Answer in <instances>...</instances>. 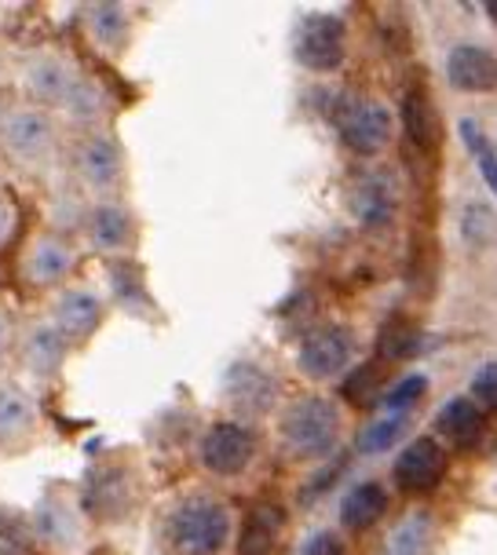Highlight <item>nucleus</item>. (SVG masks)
Listing matches in <instances>:
<instances>
[{
    "label": "nucleus",
    "instance_id": "nucleus-1",
    "mask_svg": "<svg viewBox=\"0 0 497 555\" xmlns=\"http://www.w3.org/2000/svg\"><path fill=\"white\" fill-rule=\"evenodd\" d=\"M227 538H231V512L208 493L187 498L168 522V541L180 555H216Z\"/></svg>",
    "mask_w": 497,
    "mask_h": 555
},
{
    "label": "nucleus",
    "instance_id": "nucleus-2",
    "mask_svg": "<svg viewBox=\"0 0 497 555\" xmlns=\"http://www.w3.org/2000/svg\"><path fill=\"white\" fill-rule=\"evenodd\" d=\"M336 435H341V413L318 395L296 399L282 416V442L293 457H322L336 446Z\"/></svg>",
    "mask_w": 497,
    "mask_h": 555
},
{
    "label": "nucleus",
    "instance_id": "nucleus-3",
    "mask_svg": "<svg viewBox=\"0 0 497 555\" xmlns=\"http://www.w3.org/2000/svg\"><path fill=\"white\" fill-rule=\"evenodd\" d=\"M296 59L315 69V74H326V69H336L344 63V23L336 15H307L301 23V34H296Z\"/></svg>",
    "mask_w": 497,
    "mask_h": 555
},
{
    "label": "nucleus",
    "instance_id": "nucleus-4",
    "mask_svg": "<svg viewBox=\"0 0 497 555\" xmlns=\"http://www.w3.org/2000/svg\"><path fill=\"white\" fill-rule=\"evenodd\" d=\"M352 336L347 330H336V325H326V330H315L311 336H304L301 354H296V365H301L304 376L311 380H330L352 362Z\"/></svg>",
    "mask_w": 497,
    "mask_h": 555
},
{
    "label": "nucleus",
    "instance_id": "nucleus-5",
    "mask_svg": "<svg viewBox=\"0 0 497 555\" xmlns=\"http://www.w3.org/2000/svg\"><path fill=\"white\" fill-rule=\"evenodd\" d=\"M336 132L355 154H377L392 139V114L381 103H352L347 111L336 117Z\"/></svg>",
    "mask_w": 497,
    "mask_h": 555
},
{
    "label": "nucleus",
    "instance_id": "nucleus-6",
    "mask_svg": "<svg viewBox=\"0 0 497 555\" xmlns=\"http://www.w3.org/2000/svg\"><path fill=\"white\" fill-rule=\"evenodd\" d=\"M224 395L238 413L260 416L275 405L278 384H275V376L260 370L256 362H234L231 370L224 373Z\"/></svg>",
    "mask_w": 497,
    "mask_h": 555
},
{
    "label": "nucleus",
    "instance_id": "nucleus-7",
    "mask_svg": "<svg viewBox=\"0 0 497 555\" xmlns=\"http://www.w3.org/2000/svg\"><path fill=\"white\" fill-rule=\"evenodd\" d=\"M446 475V450L435 439H413L395 461V482L410 493L435 490Z\"/></svg>",
    "mask_w": 497,
    "mask_h": 555
},
{
    "label": "nucleus",
    "instance_id": "nucleus-8",
    "mask_svg": "<svg viewBox=\"0 0 497 555\" xmlns=\"http://www.w3.org/2000/svg\"><path fill=\"white\" fill-rule=\"evenodd\" d=\"M253 435L242 424H216L202 442V461L213 475H238L253 461Z\"/></svg>",
    "mask_w": 497,
    "mask_h": 555
},
{
    "label": "nucleus",
    "instance_id": "nucleus-9",
    "mask_svg": "<svg viewBox=\"0 0 497 555\" xmlns=\"http://www.w3.org/2000/svg\"><path fill=\"white\" fill-rule=\"evenodd\" d=\"M446 77L461 92H494L497 88V59L480 44H457L446 59Z\"/></svg>",
    "mask_w": 497,
    "mask_h": 555
},
{
    "label": "nucleus",
    "instance_id": "nucleus-10",
    "mask_svg": "<svg viewBox=\"0 0 497 555\" xmlns=\"http://www.w3.org/2000/svg\"><path fill=\"white\" fill-rule=\"evenodd\" d=\"M29 88H34L37 99H44V103H69V106H81V99L95 106L92 92H88V85H81L74 77V69L63 66L59 59H44V63H37L29 69Z\"/></svg>",
    "mask_w": 497,
    "mask_h": 555
},
{
    "label": "nucleus",
    "instance_id": "nucleus-11",
    "mask_svg": "<svg viewBox=\"0 0 497 555\" xmlns=\"http://www.w3.org/2000/svg\"><path fill=\"white\" fill-rule=\"evenodd\" d=\"M403 128L421 151H435L439 146V114L432 106V95L424 88H410L403 99Z\"/></svg>",
    "mask_w": 497,
    "mask_h": 555
},
{
    "label": "nucleus",
    "instance_id": "nucleus-12",
    "mask_svg": "<svg viewBox=\"0 0 497 555\" xmlns=\"http://www.w3.org/2000/svg\"><path fill=\"white\" fill-rule=\"evenodd\" d=\"M282 533V512L278 504H256L242 522V538H238V555H271Z\"/></svg>",
    "mask_w": 497,
    "mask_h": 555
},
{
    "label": "nucleus",
    "instance_id": "nucleus-13",
    "mask_svg": "<svg viewBox=\"0 0 497 555\" xmlns=\"http://www.w3.org/2000/svg\"><path fill=\"white\" fill-rule=\"evenodd\" d=\"M352 208L355 216L366 223V227H381L387 223L395 208V191H392V180L384 172H370L355 183V194H352Z\"/></svg>",
    "mask_w": 497,
    "mask_h": 555
},
{
    "label": "nucleus",
    "instance_id": "nucleus-14",
    "mask_svg": "<svg viewBox=\"0 0 497 555\" xmlns=\"http://www.w3.org/2000/svg\"><path fill=\"white\" fill-rule=\"evenodd\" d=\"M4 143H8V151L26 157V162L29 157H41L48 151V143H52V125H48L44 114H34V111L15 114L4 128Z\"/></svg>",
    "mask_w": 497,
    "mask_h": 555
},
{
    "label": "nucleus",
    "instance_id": "nucleus-15",
    "mask_svg": "<svg viewBox=\"0 0 497 555\" xmlns=\"http://www.w3.org/2000/svg\"><path fill=\"white\" fill-rule=\"evenodd\" d=\"M439 431L457 450H472L483 435V413L472 399H454L439 410Z\"/></svg>",
    "mask_w": 497,
    "mask_h": 555
},
{
    "label": "nucleus",
    "instance_id": "nucleus-16",
    "mask_svg": "<svg viewBox=\"0 0 497 555\" xmlns=\"http://www.w3.org/2000/svg\"><path fill=\"white\" fill-rule=\"evenodd\" d=\"M384 508H387V493L377 482H362L341 501V522L347 530H370L384 515Z\"/></svg>",
    "mask_w": 497,
    "mask_h": 555
},
{
    "label": "nucleus",
    "instance_id": "nucleus-17",
    "mask_svg": "<svg viewBox=\"0 0 497 555\" xmlns=\"http://www.w3.org/2000/svg\"><path fill=\"white\" fill-rule=\"evenodd\" d=\"M432 533H435L432 515L413 512V515H406L392 533H387L384 544H381V555H429Z\"/></svg>",
    "mask_w": 497,
    "mask_h": 555
},
{
    "label": "nucleus",
    "instance_id": "nucleus-18",
    "mask_svg": "<svg viewBox=\"0 0 497 555\" xmlns=\"http://www.w3.org/2000/svg\"><path fill=\"white\" fill-rule=\"evenodd\" d=\"M99 319H103V304H99L92 293H66L63 300H59L55 322L69 340H74V336L77 340L88 336L99 325Z\"/></svg>",
    "mask_w": 497,
    "mask_h": 555
},
{
    "label": "nucleus",
    "instance_id": "nucleus-19",
    "mask_svg": "<svg viewBox=\"0 0 497 555\" xmlns=\"http://www.w3.org/2000/svg\"><path fill=\"white\" fill-rule=\"evenodd\" d=\"M34 431V402L18 388H0V442H15Z\"/></svg>",
    "mask_w": 497,
    "mask_h": 555
},
{
    "label": "nucleus",
    "instance_id": "nucleus-20",
    "mask_svg": "<svg viewBox=\"0 0 497 555\" xmlns=\"http://www.w3.org/2000/svg\"><path fill=\"white\" fill-rule=\"evenodd\" d=\"M421 347V330L410 322V319H392L377 336V354L381 362H406L417 354Z\"/></svg>",
    "mask_w": 497,
    "mask_h": 555
},
{
    "label": "nucleus",
    "instance_id": "nucleus-21",
    "mask_svg": "<svg viewBox=\"0 0 497 555\" xmlns=\"http://www.w3.org/2000/svg\"><path fill=\"white\" fill-rule=\"evenodd\" d=\"M81 172L92 180L95 186H111L122 176V157H117V146L106 143V139H92L81 154Z\"/></svg>",
    "mask_w": 497,
    "mask_h": 555
},
{
    "label": "nucleus",
    "instance_id": "nucleus-22",
    "mask_svg": "<svg viewBox=\"0 0 497 555\" xmlns=\"http://www.w3.org/2000/svg\"><path fill=\"white\" fill-rule=\"evenodd\" d=\"M26 267H29V278H34V282L52 285L69 271V253L59 242H37V249L29 253Z\"/></svg>",
    "mask_w": 497,
    "mask_h": 555
},
{
    "label": "nucleus",
    "instance_id": "nucleus-23",
    "mask_svg": "<svg viewBox=\"0 0 497 555\" xmlns=\"http://www.w3.org/2000/svg\"><path fill=\"white\" fill-rule=\"evenodd\" d=\"M461 237L472 245V249H486V245H494V237H497V216H494V208L483 205V202L464 205Z\"/></svg>",
    "mask_w": 497,
    "mask_h": 555
},
{
    "label": "nucleus",
    "instance_id": "nucleus-24",
    "mask_svg": "<svg viewBox=\"0 0 497 555\" xmlns=\"http://www.w3.org/2000/svg\"><path fill=\"white\" fill-rule=\"evenodd\" d=\"M63 351H66V340L55 330H37L34 336H29L26 362L34 365L37 373H52L55 365L63 362Z\"/></svg>",
    "mask_w": 497,
    "mask_h": 555
},
{
    "label": "nucleus",
    "instance_id": "nucleus-25",
    "mask_svg": "<svg viewBox=\"0 0 497 555\" xmlns=\"http://www.w3.org/2000/svg\"><path fill=\"white\" fill-rule=\"evenodd\" d=\"M41 533L52 544H74L77 538H81V527H77V519H74V512L63 508V504H52V501H44L41 504Z\"/></svg>",
    "mask_w": 497,
    "mask_h": 555
},
{
    "label": "nucleus",
    "instance_id": "nucleus-26",
    "mask_svg": "<svg viewBox=\"0 0 497 555\" xmlns=\"http://www.w3.org/2000/svg\"><path fill=\"white\" fill-rule=\"evenodd\" d=\"M128 231H132V223H128V216L122 208H95L92 237H95L99 249H117V245H125Z\"/></svg>",
    "mask_w": 497,
    "mask_h": 555
},
{
    "label": "nucleus",
    "instance_id": "nucleus-27",
    "mask_svg": "<svg viewBox=\"0 0 497 555\" xmlns=\"http://www.w3.org/2000/svg\"><path fill=\"white\" fill-rule=\"evenodd\" d=\"M406 431V413H387L381 421H373L370 428H362L359 435V450L362 453H384L392 450L395 439H403Z\"/></svg>",
    "mask_w": 497,
    "mask_h": 555
},
{
    "label": "nucleus",
    "instance_id": "nucleus-28",
    "mask_svg": "<svg viewBox=\"0 0 497 555\" xmlns=\"http://www.w3.org/2000/svg\"><path fill=\"white\" fill-rule=\"evenodd\" d=\"M461 135H464V143H469V151L475 154V165H480L486 186L497 194V151H494V143L483 135V128L475 121H461Z\"/></svg>",
    "mask_w": 497,
    "mask_h": 555
},
{
    "label": "nucleus",
    "instance_id": "nucleus-29",
    "mask_svg": "<svg viewBox=\"0 0 497 555\" xmlns=\"http://www.w3.org/2000/svg\"><path fill=\"white\" fill-rule=\"evenodd\" d=\"M29 522L26 515H18L12 508H0V555H29Z\"/></svg>",
    "mask_w": 497,
    "mask_h": 555
},
{
    "label": "nucleus",
    "instance_id": "nucleus-30",
    "mask_svg": "<svg viewBox=\"0 0 497 555\" xmlns=\"http://www.w3.org/2000/svg\"><path fill=\"white\" fill-rule=\"evenodd\" d=\"M377 391H381V370H377V365H359V370L344 380V399L352 405L373 402Z\"/></svg>",
    "mask_w": 497,
    "mask_h": 555
},
{
    "label": "nucleus",
    "instance_id": "nucleus-31",
    "mask_svg": "<svg viewBox=\"0 0 497 555\" xmlns=\"http://www.w3.org/2000/svg\"><path fill=\"white\" fill-rule=\"evenodd\" d=\"M421 391H429V380H424V376H406V380H399L392 391H387L384 402L392 413H406L417 399H421Z\"/></svg>",
    "mask_w": 497,
    "mask_h": 555
},
{
    "label": "nucleus",
    "instance_id": "nucleus-32",
    "mask_svg": "<svg viewBox=\"0 0 497 555\" xmlns=\"http://www.w3.org/2000/svg\"><path fill=\"white\" fill-rule=\"evenodd\" d=\"M95 29H99V37L103 41H111V44H117V37L125 34V12L117 4H106V8H95Z\"/></svg>",
    "mask_w": 497,
    "mask_h": 555
},
{
    "label": "nucleus",
    "instance_id": "nucleus-33",
    "mask_svg": "<svg viewBox=\"0 0 497 555\" xmlns=\"http://www.w3.org/2000/svg\"><path fill=\"white\" fill-rule=\"evenodd\" d=\"M472 391H475V399L486 405V410H497V362L483 365V370L475 373Z\"/></svg>",
    "mask_w": 497,
    "mask_h": 555
},
{
    "label": "nucleus",
    "instance_id": "nucleus-34",
    "mask_svg": "<svg viewBox=\"0 0 497 555\" xmlns=\"http://www.w3.org/2000/svg\"><path fill=\"white\" fill-rule=\"evenodd\" d=\"M304 555H344V544L336 533H315V538L307 541Z\"/></svg>",
    "mask_w": 497,
    "mask_h": 555
},
{
    "label": "nucleus",
    "instance_id": "nucleus-35",
    "mask_svg": "<svg viewBox=\"0 0 497 555\" xmlns=\"http://www.w3.org/2000/svg\"><path fill=\"white\" fill-rule=\"evenodd\" d=\"M12 223H15V212H12V205H8V197L0 194V242L12 234Z\"/></svg>",
    "mask_w": 497,
    "mask_h": 555
},
{
    "label": "nucleus",
    "instance_id": "nucleus-36",
    "mask_svg": "<svg viewBox=\"0 0 497 555\" xmlns=\"http://www.w3.org/2000/svg\"><path fill=\"white\" fill-rule=\"evenodd\" d=\"M4 344H8V325H4V319H0V351H4Z\"/></svg>",
    "mask_w": 497,
    "mask_h": 555
},
{
    "label": "nucleus",
    "instance_id": "nucleus-37",
    "mask_svg": "<svg viewBox=\"0 0 497 555\" xmlns=\"http://www.w3.org/2000/svg\"><path fill=\"white\" fill-rule=\"evenodd\" d=\"M486 8H490V15L497 18V4H486Z\"/></svg>",
    "mask_w": 497,
    "mask_h": 555
}]
</instances>
